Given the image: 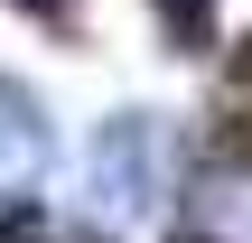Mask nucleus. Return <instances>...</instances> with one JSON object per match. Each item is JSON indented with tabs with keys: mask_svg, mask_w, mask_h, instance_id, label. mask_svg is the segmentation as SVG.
<instances>
[{
	"mask_svg": "<svg viewBox=\"0 0 252 243\" xmlns=\"http://www.w3.org/2000/svg\"><path fill=\"white\" fill-rule=\"evenodd\" d=\"M56 169V131H47V103L28 84L0 75V197H37Z\"/></svg>",
	"mask_w": 252,
	"mask_h": 243,
	"instance_id": "1",
	"label": "nucleus"
},
{
	"mask_svg": "<svg viewBox=\"0 0 252 243\" xmlns=\"http://www.w3.org/2000/svg\"><path fill=\"white\" fill-rule=\"evenodd\" d=\"M94 197H112V206H150L159 197V131H150V112L103 122V140H94Z\"/></svg>",
	"mask_w": 252,
	"mask_h": 243,
	"instance_id": "2",
	"label": "nucleus"
},
{
	"mask_svg": "<svg viewBox=\"0 0 252 243\" xmlns=\"http://www.w3.org/2000/svg\"><path fill=\"white\" fill-rule=\"evenodd\" d=\"M178 225H196V234H215V243H252V178L196 159L187 187H178Z\"/></svg>",
	"mask_w": 252,
	"mask_h": 243,
	"instance_id": "3",
	"label": "nucleus"
},
{
	"mask_svg": "<svg viewBox=\"0 0 252 243\" xmlns=\"http://www.w3.org/2000/svg\"><path fill=\"white\" fill-rule=\"evenodd\" d=\"M159 19L178 37H215V0H159Z\"/></svg>",
	"mask_w": 252,
	"mask_h": 243,
	"instance_id": "4",
	"label": "nucleus"
},
{
	"mask_svg": "<svg viewBox=\"0 0 252 243\" xmlns=\"http://www.w3.org/2000/svg\"><path fill=\"white\" fill-rule=\"evenodd\" d=\"M9 9H28L37 28H75V0H9Z\"/></svg>",
	"mask_w": 252,
	"mask_h": 243,
	"instance_id": "5",
	"label": "nucleus"
},
{
	"mask_svg": "<svg viewBox=\"0 0 252 243\" xmlns=\"http://www.w3.org/2000/svg\"><path fill=\"white\" fill-rule=\"evenodd\" d=\"M178 243H215V234H196V225H178Z\"/></svg>",
	"mask_w": 252,
	"mask_h": 243,
	"instance_id": "6",
	"label": "nucleus"
}]
</instances>
